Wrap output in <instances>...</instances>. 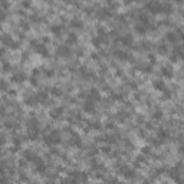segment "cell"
<instances>
[{"label": "cell", "instance_id": "6da1fadb", "mask_svg": "<svg viewBox=\"0 0 184 184\" xmlns=\"http://www.w3.org/2000/svg\"><path fill=\"white\" fill-rule=\"evenodd\" d=\"M46 142L48 144H55V142H59V134L58 132H53L50 135L46 137Z\"/></svg>", "mask_w": 184, "mask_h": 184}, {"label": "cell", "instance_id": "7a4b0ae2", "mask_svg": "<svg viewBox=\"0 0 184 184\" xmlns=\"http://www.w3.org/2000/svg\"><path fill=\"white\" fill-rule=\"evenodd\" d=\"M1 55H3V50H1V49H0V56H1Z\"/></svg>", "mask_w": 184, "mask_h": 184}]
</instances>
